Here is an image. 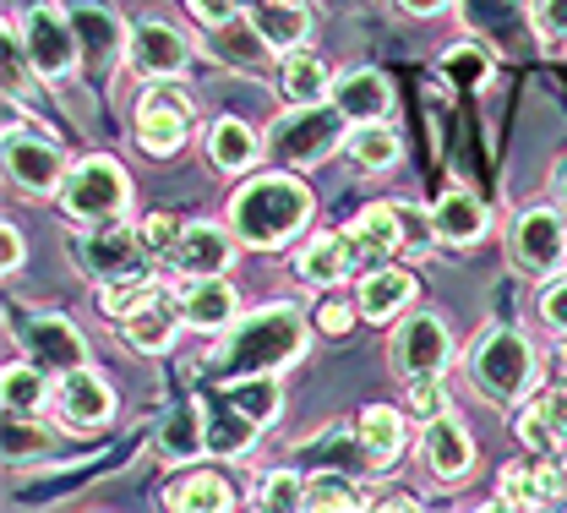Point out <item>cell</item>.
<instances>
[{"label":"cell","mask_w":567,"mask_h":513,"mask_svg":"<svg viewBox=\"0 0 567 513\" xmlns=\"http://www.w3.org/2000/svg\"><path fill=\"white\" fill-rule=\"evenodd\" d=\"M300 356H306V317L279 300V306L235 317L213 350V367H218V377H262V371L279 377Z\"/></svg>","instance_id":"1"},{"label":"cell","mask_w":567,"mask_h":513,"mask_svg":"<svg viewBox=\"0 0 567 513\" xmlns=\"http://www.w3.org/2000/svg\"><path fill=\"white\" fill-rule=\"evenodd\" d=\"M311 186L295 175H251L235 203H229V229L240 235V246L257 252H279L289 246L306 224H311Z\"/></svg>","instance_id":"2"},{"label":"cell","mask_w":567,"mask_h":513,"mask_svg":"<svg viewBox=\"0 0 567 513\" xmlns=\"http://www.w3.org/2000/svg\"><path fill=\"white\" fill-rule=\"evenodd\" d=\"M470 382L475 393H486L496 404H518L535 393L540 382V356L524 334L513 328H486L475 345H470Z\"/></svg>","instance_id":"3"},{"label":"cell","mask_w":567,"mask_h":513,"mask_svg":"<svg viewBox=\"0 0 567 513\" xmlns=\"http://www.w3.org/2000/svg\"><path fill=\"white\" fill-rule=\"evenodd\" d=\"M344 137H350V115L333 99H317V104H295L289 115H279L268 132V147L284 164L306 170V164H322L333 147H344Z\"/></svg>","instance_id":"4"},{"label":"cell","mask_w":567,"mask_h":513,"mask_svg":"<svg viewBox=\"0 0 567 513\" xmlns=\"http://www.w3.org/2000/svg\"><path fill=\"white\" fill-rule=\"evenodd\" d=\"M126 203H132V181H126V170H121L115 158H104V153L71 164L66 181H61V208H66V219H76V224H93V229H99V224L121 219Z\"/></svg>","instance_id":"5"},{"label":"cell","mask_w":567,"mask_h":513,"mask_svg":"<svg viewBox=\"0 0 567 513\" xmlns=\"http://www.w3.org/2000/svg\"><path fill=\"white\" fill-rule=\"evenodd\" d=\"M17 39H22V50H28L39 82H66V76L82 66L76 22H71V11H61V6H33V11L22 17V33H17Z\"/></svg>","instance_id":"6"},{"label":"cell","mask_w":567,"mask_h":513,"mask_svg":"<svg viewBox=\"0 0 567 513\" xmlns=\"http://www.w3.org/2000/svg\"><path fill=\"white\" fill-rule=\"evenodd\" d=\"M388 361L393 371L410 382V377H442L447 361H453V334H447V322L436 317V311H415V317H404L399 328H393V339H388Z\"/></svg>","instance_id":"7"},{"label":"cell","mask_w":567,"mask_h":513,"mask_svg":"<svg viewBox=\"0 0 567 513\" xmlns=\"http://www.w3.org/2000/svg\"><path fill=\"white\" fill-rule=\"evenodd\" d=\"M17 345L33 367H44L50 377H66V371L87 367V339L76 334L71 317H55V311H39L17 328Z\"/></svg>","instance_id":"8"},{"label":"cell","mask_w":567,"mask_h":513,"mask_svg":"<svg viewBox=\"0 0 567 513\" xmlns=\"http://www.w3.org/2000/svg\"><path fill=\"white\" fill-rule=\"evenodd\" d=\"M6 181L28 197H50L66 181V153L50 137H28L22 126L6 132Z\"/></svg>","instance_id":"9"},{"label":"cell","mask_w":567,"mask_h":513,"mask_svg":"<svg viewBox=\"0 0 567 513\" xmlns=\"http://www.w3.org/2000/svg\"><path fill=\"white\" fill-rule=\"evenodd\" d=\"M71 257H76V268H82V274H93V279L104 285V279H115V274H142L147 246H142L137 224H115L110 219L99 235H76V240H71Z\"/></svg>","instance_id":"10"},{"label":"cell","mask_w":567,"mask_h":513,"mask_svg":"<svg viewBox=\"0 0 567 513\" xmlns=\"http://www.w3.org/2000/svg\"><path fill=\"white\" fill-rule=\"evenodd\" d=\"M513 263L524 274H557L567 263V219L557 208H529L513 219Z\"/></svg>","instance_id":"11"},{"label":"cell","mask_w":567,"mask_h":513,"mask_svg":"<svg viewBox=\"0 0 567 513\" xmlns=\"http://www.w3.org/2000/svg\"><path fill=\"white\" fill-rule=\"evenodd\" d=\"M192 61V39L169 22H132V39H126V66L142 72L147 82L158 76H181Z\"/></svg>","instance_id":"12"},{"label":"cell","mask_w":567,"mask_h":513,"mask_svg":"<svg viewBox=\"0 0 567 513\" xmlns=\"http://www.w3.org/2000/svg\"><path fill=\"white\" fill-rule=\"evenodd\" d=\"M55 410H61V421H66L71 432H104L115 421V393H110V382L99 371L76 367L55 388Z\"/></svg>","instance_id":"13"},{"label":"cell","mask_w":567,"mask_h":513,"mask_svg":"<svg viewBox=\"0 0 567 513\" xmlns=\"http://www.w3.org/2000/svg\"><path fill=\"white\" fill-rule=\"evenodd\" d=\"M235 246H240V235L224 229V224H186L181 246H175L164 263H169L181 279H208V274H229Z\"/></svg>","instance_id":"14"},{"label":"cell","mask_w":567,"mask_h":513,"mask_svg":"<svg viewBox=\"0 0 567 513\" xmlns=\"http://www.w3.org/2000/svg\"><path fill=\"white\" fill-rule=\"evenodd\" d=\"M328 99L350 115V126H371V121H388V115H393V82L377 72V66H350V72H339Z\"/></svg>","instance_id":"15"},{"label":"cell","mask_w":567,"mask_h":513,"mask_svg":"<svg viewBox=\"0 0 567 513\" xmlns=\"http://www.w3.org/2000/svg\"><path fill=\"white\" fill-rule=\"evenodd\" d=\"M181 300L169 290H153V300H142L132 317H121V339L137 350V356H164L181 334Z\"/></svg>","instance_id":"16"},{"label":"cell","mask_w":567,"mask_h":513,"mask_svg":"<svg viewBox=\"0 0 567 513\" xmlns=\"http://www.w3.org/2000/svg\"><path fill=\"white\" fill-rule=\"evenodd\" d=\"M71 22H76V44H82V72L87 76H104L121 55H126V39H132V28H121L104 6H76L71 11Z\"/></svg>","instance_id":"17"},{"label":"cell","mask_w":567,"mask_h":513,"mask_svg":"<svg viewBox=\"0 0 567 513\" xmlns=\"http://www.w3.org/2000/svg\"><path fill=\"white\" fill-rule=\"evenodd\" d=\"M421 459H425V470H431L436 481H464L470 464H475V442H470V432H464V421H453V415L425 421Z\"/></svg>","instance_id":"18"},{"label":"cell","mask_w":567,"mask_h":513,"mask_svg":"<svg viewBox=\"0 0 567 513\" xmlns=\"http://www.w3.org/2000/svg\"><path fill=\"white\" fill-rule=\"evenodd\" d=\"M181 317H186V328H197V334H224V328L240 317V295H235V285H224V274L192 279V285L181 290Z\"/></svg>","instance_id":"19"},{"label":"cell","mask_w":567,"mask_h":513,"mask_svg":"<svg viewBox=\"0 0 567 513\" xmlns=\"http://www.w3.org/2000/svg\"><path fill=\"white\" fill-rule=\"evenodd\" d=\"M415 295H421V285H415V274H410V268L382 263V268H371V274L360 279L354 306H360V317H365V322H393L399 311H410V300H415Z\"/></svg>","instance_id":"20"},{"label":"cell","mask_w":567,"mask_h":513,"mask_svg":"<svg viewBox=\"0 0 567 513\" xmlns=\"http://www.w3.org/2000/svg\"><path fill=\"white\" fill-rule=\"evenodd\" d=\"M431 229H436V240L442 246H475L486 229H492V214H486V203L481 197H470V192H442L436 203H431Z\"/></svg>","instance_id":"21"},{"label":"cell","mask_w":567,"mask_h":513,"mask_svg":"<svg viewBox=\"0 0 567 513\" xmlns=\"http://www.w3.org/2000/svg\"><path fill=\"white\" fill-rule=\"evenodd\" d=\"M344 235H350L354 263H371V268H382V263H388V257L404 246V224H399V208H388V203H377V208H360Z\"/></svg>","instance_id":"22"},{"label":"cell","mask_w":567,"mask_h":513,"mask_svg":"<svg viewBox=\"0 0 567 513\" xmlns=\"http://www.w3.org/2000/svg\"><path fill=\"white\" fill-rule=\"evenodd\" d=\"M350 432H354V442H360V453H365L371 470H388V464L404 453V415H399L393 404H371V410H360Z\"/></svg>","instance_id":"23"},{"label":"cell","mask_w":567,"mask_h":513,"mask_svg":"<svg viewBox=\"0 0 567 513\" xmlns=\"http://www.w3.org/2000/svg\"><path fill=\"white\" fill-rule=\"evenodd\" d=\"M518 442L529 453H563L567 448V393H540L518 410Z\"/></svg>","instance_id":"24"},{"label":"cell","mask_w":567,"mask_h":513,"mask_svg":"<svg viewBox=\"0 0 567 513\" xmlns=\"http://www.w3.org/2000/svg\"><path fill=\"white\" fill-rule=\"evenodd\" d=\"M251 28L268 39V50H300L306 44V33H311V11L300 6V0H251Z\"/></svg>","instance_id":"25"},{"label":"cell","mask_w":567,"mask_h":513,"mask_svg":"<svg viewBox=\"0 0 567 513\" xmlns=\"http://www.w3.org/2000/svg\"><path fill=\"white\" fill-rule=\"evenodd\" d=\"M164 509H181V513H229L235 509V486L218 475V470H186L169 481L164 492Z\"/></svg>","instance_id":"26"},{"label":"cell","mask_w":567,"mask_h":513,"mask_svg":"<svg viewBox=\"0 0 567 513\" xmlns=\"http://www.w3.org/2000/svg\"><path fill=\"white\" fill-rule=\"evenodd\" d=\"M0 399H6V415H11V421H39L44 404H50V371L33 367L28 356L11 361L6 377H0Z\"/></svg>","instance_id":"27"},{"label":"cell","mask_w":567,"mask_h":513,"mask_svg":"<svg viewBox=\"0 0 567 513\" xmlns=\"http://www.w3.org/2000/svg\"><path fill=\"white\" fill-rule=\"evenodd\" d=\"M350 268H354L350 235H311V240L300 246V257H295V274H300L306 285H317V290L339 285Z\"/></svg>","instance_id":"28"},{"label":"cell","mask_w":567,"mask_h":513,"mask_svg":"<svg viewBox=\"0 0 567 513\" xmlns=\"http://www.w3.org/2000/svg\"><path fill=\"white\" fill-rule=\"evenodd\" d=\"M158 453H164L169 464L203 459V453H208V415H203L197 404H175V410L164 415V427H158Z\"/></svg>","instance_id":"29"},{"label":"cell","mask_w":567,"mask_h":513,"mask_svg":"<svg viewBox=\"0 0 567 513\" xmlns=\"http://www.w3.org/2000/svg\"><path fill=\"white\" fill-rule=\"evenodd\" d=\"M257 427H262L257 415H246L235 399L218 393V404H213V415H208V453L213 459H240V453H251Z\"/></svg>","instance_id":"30"},{"label":"cell","mask_w":567,"mask_h":513,"mask_svg":"<svg viewBox=\"0 0 567 513\" xmlns=\"http://www.w3.org/2000/svg\"><path fill=\"white\" fill-rule=\"evenodd\" d=\"M208 158H213V170H224V175H246V170L262 158V143H257V132H251L246 121H213Z\"/></svg>","instance_id":"31"},{"label":"cell","mask_w":567,"mask_h":513,"mask_svg":"<svg viewBox=\"0 0 567 513\" xmlns=\"http://www.w3.org/2000/svg\"><path fill=\"white\" fill-rule=\"evenodd\" d=\"M399 132L388 126V121H371V126H350V137H344V158H350L354 170H365V175H382V170H393L399 164Z\"/></svg>","instance_id":"32"},{"label":"cell","mask_w":567,"mask_h":513,"mask_svg":"<svg viewBox=\"0 0 567 513\" xmlns=\"http://www.w3.org/2000/svg\"><path fill=\"white\" fill-rule=\"evenodd\" d=\"M279 88L289 104H317V99H328L333 93V72L317 61V55H306V50H289L279 66Z\"/></svg>","instance_id":"33"},{"label":"cell","mask_w":567,"mask_h":513,"mask_svg":"<svg viewBox=\"0 0 567 513\" xmlns=\"http://www.w3.org/2000/svg\"><path fill=\"white\" fill-rule=\"evenodd\" d=\"M213 44H218V55H229L240 72H262L268 66V39L251 28V17H235V22H224V28H213Z\"/></svg>","instance_id":"34"},{"label":"cell","mask_w":567,"mask_h":513,"mask_svg":"<svg viewBox=\"0 0 567 513\" xmlns=\"http://www.w3.org/2000/svg\"><path fill=\"white\" fill-rule=\"evenodd\" d=\"M224 399H235L246 415H257L262 427L268 421H279V404H284V393H279V377L274 371H262V377H224V388H218Z\"/></svg>","instance_id":"35"},{"label":"cell","mask_w":567,"mask_h":513,"mask_svg":"<svg viewBox=\"0 0 567 513\" xmlns=\"http://www.w3.org/2000/svg\"><path fill=\"white\" fill-rule=\"evenodd\" d=\"M306 509H317V513H350V509H371V503H365V492L354 486L350 470H317V475L306 481Z\"/></svg>","instance_id":"36"},{"label":"cell","mask_w":567,"mask_h":513,"mask_svg":"<svg viewBox=\"0 0 567 513\" xmlns=\"http://www.w3.org/2000/svg\"><path fill=\"white\" fill-rule=\"evenodd\" d=\"M186 121L192 115H175V110H142L137 104V143L153 153V158H169L175 147L186 143Z\"/></svg>","instance_id":"37"},{"label":"cell","mask_w":567,"mask_h":513,"mask_svg":"<svg viewBox=\"0 0 567 513\" xmlns=\"http://www.w3.org/2000/svg\"><path fill=\"white\" fill-rule=\"evenodd\" d=\"M496 509H546L535 459H513V464L502 470V481H496Z\"/></svg>","instance_id":"38"},{"label":"cell","mask_w":567,"mask_h":513,"mask_svg":"<svg viewBox=\"0 0 567 513\" xmlns=\"http://www.w3.org/2000/svg\"><path fill=\"white\" fill-rule=\"evenodd\" d=\"M436 66H442L447 82H458V88H486V82H492V50H481V44H453Z\"/></svg>","instance_id":"39"},{"label":"cell","mask_w":567,"mask_h":513,"mask_svg":"<svg viewBox=\"0 0 567 513\" xmlns=\"http://www.w3.org/2000/svg\"><path fill=\"white\" fill-rule=\"evenodd\" d=\"M153 290H158V285H153L147 274H115V279H104L99 306H104V317H115V322H121V317H132V311H137L142 300H153Z\"/></svg>","instance_id":"40"},{"label":"cell","mask_w":567,"mask_h":513,"mask_svg":"<svg viewBox=\"0 0 567 513\" xmlns=\"http://www.w3.org/2000/svg\"><path fill=\"white\" fill-rule=\"evenodd\" d=\"M251 503L268 513H289V509H306V475H295V470H274V475H262L257 481V492H251Z\"/></svg>","instance_id":"41"},{"label":"cell","mask_w":567,"mask_h":513,"mask_svg":"<svg viewBox=\"0 0 567 513\" xmlns=\"http://www.w3.org/2000/svg\"><path fill=\"white\" fill-rule=\"evenodd\" d=\"M137 229H142V246H147V257H169V252L181 246V235H186L181 214H147Z\"/></svg>","instance_id":"42"},{"label":"cell","mask_w":567,"mask_h":513,"mask_svg":"<svg viewBox=\"0 0 567 513\" xmlns=\"http://www.w3.org/2000/svg\"><path fill=\"white\" fill-rule=\"evenodd\" d=\"M410 415H415V421L447 415V388H442V377H410Z\"/></svg>","instance_id":"43"},{"label":"cell","mask_w":567,"mask_h":513,"mask_svg":"<svg viewBox=\"0 0 567 513\" xmlns=\"http://www.w3.org/2000/svg\"><path fill=\"white\" fill-rule=\"evenodd\" d=\"M535 33L546 39H567V0H535Z\"/></svg>","instance_id":"44"},{"label":"cell","mask_w":567,"mask_h":513,"mask_svg":"<svg viewBox=\"0 0 567 513\" xmlns=\"http://www.w3.org/2000/svg\"><path fill=\"white\" fill-rule=\"evenodd\" d=\"M540 317H546V328L567 334V279H551V285L540 290Z\"/></svg>","instance_id":"45"},{"label":"cell","mask_w":567,"mask_h":513,"mask_svg":"<svg viewBox=\"0 0 567 513\" xmlns=\"http://www.w3.org/2000/svg\"><path fill=\"white\" fill-rule=\"evenodd\" d=\"M317 328H322V334H333V339H339V334H350V328H354V306H344V300H328V306L317 311Z\"/></svg>","instance_id":"46"},{"label":"cell","mask_w":567,"mask_h":513,"mask_svg":"<svg viewBox=\"0 0 567 513\" xmlns=\"http://www.w3.org/2000/svg\"><path fill=\"white\" fill-rule=\"evenodd\" d=\"M186 6H192L208 28H224V22H235V17H240V0H186Z\"/></svg>","instance_id":"47"},{"label":"cell","mask_w":567,"mask_h":513,"mask_svg":"<svg viewBox=\"0 0 567 513\" xmlns=\"http://www.w3.org/2000/svg\"><path fill=\"white\" fill-rule=\"evenodd\" d=\"M0 268H6V274L22 268V229H17V224H0Z\"/></svg>","instance_id":"48"},{"label":"cell","mask_w":567,"mask_h":513,"mask_svg":"<svg viewBox=\"0 0 567 513\" xmlns=\"http://www.w3.org/2000/svg\"><path fill=\"white\" fill-rule=\"evenodd\" d=\"M453 0H399V11H410V17H436V11H447Z\"/></svg>","instance_id":"49"},{"label":"cell","mask_w":567,"mask_h":513,"mask_svg":"<svg viewBox=\"0 0 567 513\" xmlns=\"http://www.w3.org/2000/svg\"><path fill=\"white\" fill-rule=\"evenodd\" d=\"M339 6H350V0H339Z\"/></svg>","instance_id":"50"}]
</instances>
